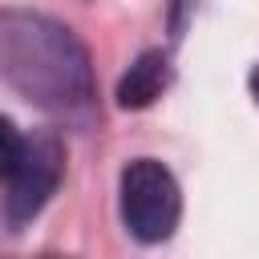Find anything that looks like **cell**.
I'll return each mask as SVG.
<instances>
[{
	"mask_svg": "<svg viewBox=\"0 0 259 259\" xmlns=\"http://www.w3.org/2000/svg\"><path fill=\"white\" fill-rule=\"evenodd\" d=\"M0 77L53 117L85 121L93 109V69L73 28L24 12H0Z\"/></svg>",
	"mask_w": 259,
	"mask_h": 259,
	"instance_id": "1",
	"label": "cell"
},
{
	"mask_svg": "<svg viewBox=\"0 0 259 259\" xmlns=\"http://www.w3.org/2000/svg\"><path fill=\"white\" fill-rule=\"evenodd\" d=\"M182 214V190L174 174L154 158H134L121 170V219L134 239L162 243L174 235Z\"/></svg>",
	"mask_w": 259,
	"mask_h": 259,
	"instance_id": "2",
	"label": "cell"
},
{
	"mask_svg": "<svg viewBox=\"0 0 259 259\" xmlns=\"http://www.w3.org/2000/svg\"><path fill=\"white\" fill-rule=\"evenodd\" d=\"M61 170H65V146L57 134H32L24 138V150L12 166V174L4 178L8 182V194H4V214L12 227L28 223L40 214V206L53 198L57 182H61Z\"/></svg>",
	"mask_w": 259,
	"mask_h": 259,
	"instance_id": "3",
	"label": "cell"
},
{
	"mask_svg": "<svg viewBox=\"0 0 259 259\" xmlns=\"http://www.w3.org/2000/svg\"><path fill=\"white\" fill-rule=\"evenodd\" d=\"M170 85V61L166 53H142L130 73L117 81V105L121 109H146L162 97V89Z\"/></svg>",
	"mask_w": 259,
	"mask_h": 259,
	"instance_id": "4",
	"label": "cell"
},
{
	"mask_svg": "<svg viewBox=\"0 0 259 259\" xmlns=\"http://www.w3.org/2000/svg\"><path fill=\"white\" fill-rule=\"evenodd\" d=\"M20 150H24V134L12 125V117H4V113H0V178H8V174H12V166H16Z\"/></svg>",
	"mask_w": 259,
	"mask_h": 259,
	"instance_id": "5",
	"label": "cell"
},
{
	"mask_svg": "<svg viewBox=\"0 0 259 259\" xmlns=\"http://www.w3.org/2000/svg\"><path fill=\"white\" fill-rule=\"evenodd\" d=\"M251 93H255V101H259V65H255V73H251Z\"/></svg>",
	"mask_w": 259,
	"mask_h": 259,
	"instance_id": "6",
	"label": "cell"
}]
</instances>
